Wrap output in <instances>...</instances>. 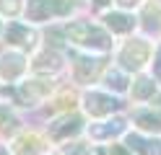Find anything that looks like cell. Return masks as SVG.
I'll return each instance as SVG.
<instances>
[{
    "label": "cell",
    "instance_id": "obj_1",
    "mask_svg": "<svg viewBox=\"0 0 161 155\" xmlns=\"http://www.w3.org/2000/svg\"><path fill=\"white\" fill-rule=\"evenodd\" d=\"M65 34L75 41V44L80 47H91V49H109V36L104 34L102 28H96L91 23H73V26H68Z\"/></svg>",
    "mask_w": 161,
    "mask_h": 155
},
{
    "label": "cell",
    "instance_id": "obj_2",
    "mask_svg": "<svg viewBox=\"0 0 161 155\" xmlns=\"http://www.w3.org/2000/svg\"><path fill=\"white\" fill-rule=\"evenodd\" d=\"M148 52H151V47L146 44L143 39H133V41H127V47L122 49V54H119V62H122L127 70H138V67H143V65H146Z\"/></svg>",
    "mask_w": 161,
    "mask_h": 155
},
{
    "label": "cell",
    "instance_id": "obj_3",
    "mask_svg": "<svg viewBox=\"0 0 161 155\" xmlns=\"http://www.w3.org/2000/svg\"><path fill=\"white\" fill-rule=\"evenodd\" d=\"M80 127H83V119H80L78 114H65V116H60L57 121L49 124V134H52L55 140H65L70 134L80 132Z\"/></svg>",
    "mask_w": 161,
    "mask_h": 155
},
{
    "label": "cell",
    "instance_id": "obj_4",
    "mask_svg": "<svg viewBox=\"0 0 161 155\" xmlns=\"http://www.w3.org/2000/svg\"><path fill=\"white\" fill-rule=\"evenodd\" d=\"M83 101H86V111L94 114V116H107L117 109V101L112 96H104V93H96V90H91Z\"/></svg>",
    "mask_w": 161,
    "mask_h": 155
},
{
    "label": "cell",
    "instance_id": "obj_5",
    "mask_svg": "<svg viewBox=\"0 0 161 155\" xmlns=\"http://www.w3.org/2000/svg\"><path fill=\"white\" fill-rule=\"evenodd\" d=\"M52 90V83L49 80H34V83H26V85L18 88V103H36L42 96H47V93Z\"/></svg>",
    "mask_w": 161,
    "mask_h": 155
},
{
    "label": "cell",
    "instance_id": "obj_6",
    "mask_svg": "<svg viewBox=\"0 0 161 155\" xmlns=\"http://www.w3.org/2000/svg\"><path fill=\"white\" fill-rule=\"evenodd\" d=\"M5 39H8V44H16V47H24V49H31V47L36 44L34 31H29V28L21 26V23H8Z\"/></svg>",
    "mask_w": 161,
    "mask_h": 155
},
{
    "label": "cell",
    "instance_id": "obj_7",
    "mask_svg": "<svg viewBox=\"0 0 161 155\" xmlns=\"http://www.w3.org/2000/svg\"><path fill=\"white\" fill-rule=\"evenodd\" d=\"M24 70H26V59L21 54H5L0 59V78H5V80L21 78Z\"/></svg>",
    "mask_w": 161,
    "mask_h": 155
},
{
    "label": "cell",
    "instance_id": "obj_8",
    "mask_svg": "<svg viewBox=\"0 0 161 155\" xmlns=\"http://www.w3.org/2000/svg\"><path fill=\"white\" fill-rule=\"evenodd\" d=\"M125 145L130 150H138L140 155H161V142L158 140H143L138 134H127Z\"/></svg>",
    "mask_w": 161,
    "mask_h": 155
},
{
    "label": "cell",
    "instance_id": "obj_9",
    "mask_svg": "<svg viewBox=\"0 0 161 155\" xmlns=\"http://www.w3.org/2000/svg\"><path fill=\"white\" fill-rule=\"evenodd\" d=\"M99 67H102V62L99 59H91V57H75V78L80 83H91L96 78Z\"/></svg>",
    "mask_w": 161,
    "mask_h": 155
},
{
    "label": "cell",
    "instance_id": "obj_10",
    "mask_svg": "<svg viewBox=\"0 0 161 155\" xmlns=\"http://www.w3.org/2000/svg\"><path fill=\"white\" fill-rule=\"evenodd\" d=\"M125 129V121L122 119H112V121H104V124H91V137L96 140H104V137H114V134H119Z\"/></svg>",
    "mask_w": 161,
    "mask_h": 155
},
{
    "label": "cell",
    "instance_id": "obj_11",
    "mask_svg": "<svg viewBox=\"0 0 161 155\" xmlns=\"http://www.w3.org/2000/svg\"><path fill=\"white\" fill-rule=\"evenodd\" d=\"M39 150H42V145H39L36 134H21V137L13 142V152L16 155H36Z\"/></svg>",
    "mask_w": 161,
    "mask_h": 155
},
{
    "label": "cell",
    "instance_id": "obj_12",
    "mask_svg": "<svg viewBox=\"0 0 161 155\" xmlns=\"http://www.w3.org/2000/svg\"><path fill=\"white\" fill-rule=\"evenodd\" d=\"M60 54H55V52H42L36 59H34V70L36 72H55V70H60Z\"/></svg>",
    "mask_w": 161,
    "mask_h": 155
},
{
    "label": "cell",
    "instance_id": "obj_13",
    "mask_svg": "<svg viewBox=\"0 0 161 155\" xmlns=\"http://www.w3.org/2000/svg\"><path fill=\"white\" fill-rule=\"evenodd\" d=\"M49 13H52L49 0H29V5H26V16H29V21H47Z\"/></svg>",
    "mask_w": 161,
    "mask_h": 155
},
{
    "label": "cell",
    "instance_id": "obj_14",
    "mask_svg": "<svg viewBox=\"0 0 161 155\" xmlns=\"http://www.w3.org/2000/svg\"><path fill=\"white\" fill-rule=\"evenodd\" d=\"M104 21H107V26L112 31H117V34H127V31L135 26L133 16H125V13H109Z\"/></svg>",
    "mask_w": 161,
    "mask_h": 155
},
{
    "label": "cell",
    "instance_id": "obj_15",
    "mask_svg": "<svg viewBox=\"0 0 161 155\" xmlns=\"http://www.w3.org/2000/svg\"><path fill=\"white\" fill-rule=\"evenodd\" d=\"M153 93H156V83L151 80V78H138V80H135V85H133V98L143 101V98H151Z\"/></svg>",
    "mask_w": 161,
    "mask_h": 155
},
{
    "label": "cell",
    "instance_id": "obj_16",
    "mask_svg": "<svg viewBox=\"0 0 161 155\" xmlns=\"http://www.w3.org/2000/svg\"><path fill=\"white\" fill-rule=\"evenodd\" d=\"M135 121H138L143 129H148V132H158V129H161V116H151V114H138V116H135Z\"/></svg>",
    "mask_w": 161,
    "mask_h": 155
},
{
    "label": "cell",
    "instance_id": "obj_17",
    "mask_svg": "<svg viewBox=\"0 0 161 155\" xmlns=\"http://www.w3.org/2000/svg\"><path fill=\"white\" fill-rule=\"evenodd\" d=\"M107 88H114L117 93H122L125 88H127V80H125V75L122 72H117V70H112L107 75Z\"/></svg>",
    "mask_w": 161,
    "mask_h": 155
},
{
    "label": "cell",
    "instance_id": "obj_18",
    "mask_svg": "<svg viewBox=\"0 0 161 155\" xmlns=\"http://www.w3.org/2000/svg\"><path fill=\"white\" fill-rule=\"evenodd\" d=\"M49 5H52V13L65 16L68 10H70V0H49Z\"/></svg>",
    "mask_w": 161,
    "mask_h": 155
},
{
    "label": "cell",
    "instance_id": "obj_19",
    "mask_svg": "<svg viewBox=\"0 0 161 155\" xmlns=\"http://www.w3.org/2000/svg\"><path fill=\"white\" fill-rule=\"evenodd\" d=\"M0 10L8 16H16L18 13V0H0Z\"/></svg>",
    "mask_w": 161,
    "mask_h": 155
},
{
    "label": "cell",
    "instance_id": "obj_20",
    "mask_svg": "<svg viewBox=\"0 0 161 155\" xmlns=\"http://www.w3.org/2000/svg\"><path fill=\"white\" fill-rule=\"evenodd\" d=\"M153 72H156V78L161 80V47L156 49V59H153Z\"/></svg>",
    "mask_w": 161,
    "mask_h": 155
},
{
    "label": "cell",
    "instance_id": "obj_21",
    "mask_svg": "<svg viewBox=\"0 0 161 155\" xmlns=\"http://www.w3.org/2000/svg\"><path fill=\"white\" fill-rule=\"evenodd\" d=\"M117 3L122 5V8H135V5L140 3V0H117Z\"/></svg>",
    "mask_w": 161,
    "mask_h": 155
},
{
    "label": "cell",
    "instance_id": "obj_22",
    "mask_svg": "<svg viewBox=\"0 0 161 155\" xmlns=\"http://www.w3.org/2000/svg\"><path fill=\"white\" fill-rule=\"evenodd\" d=\"M94 3H96V5H107L109 0H94Z\"/></svg>",
    "mask_w": 161,
    "mask_h": 155
},
{
    "label": "cell",
    "instance_id": "obj_23",
    "mask_svg": "<svg viewBox=\"0 0 161 155\" xmlns=\"http://www.w3.org/2000/svg\"><path fill=\"white\" fill-rule=\"evenodd\" d=\"M91 155H104V152L102 150H91Z\"/></svg>",
    "mask_w": 161,
    "mask_h": 155
},
{
    "label": "cell",
    "instance_id": "obj_24",
    "mask_svg": "<svg viewBox=\"0 0 161 155\" xmlns=\"http://www.w3.org/2000/svg\"><path fill=\"white\" fill-rule=\"evenodd\" d=\"M0 155H8V150H5V147H0Z\"/></svg>",
    "mask_w": 161,
    "mask_h": 155
}]
</instances>
